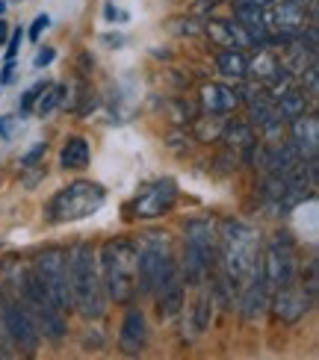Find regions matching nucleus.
<instances>
[{"label":"nucleus","mask_w":319,"mask_h":360,"mask_svg":"<svg viewBox=\"0 0 319 360\" xmlns=\"http://www.w3.org/2000/svg\"><path fill=\"white\" fill-rule=\"evenodd\" d=\"M225 27H227V36H231L234 48H254V41H251L249 30H246L242 21H225Z\"/></svg>","instance_id":"obj_26"},{"label":"nucleus","mask_w":319,"mask_h":360,"mask_svg":"<svg viewBox=\"0 0 319 360\" xmlns=\"http://www.w3.org/2000/svg\"><path fill=\"white\" fill-rule=\"evenodd\" d=\"M177 275L175 254L163 233H148L136 248V290L142 295L160 292Z\"/></svg>","instance_id":"obj_4"},{"label":"nucleus","mask_w":319,"mask_h":360,"mask_svg":"<svg viewBox=\"0 0 319 360\" xmlns=\"http://www.w3.org/2000/svg\"><path fill=\"white\" fill-rule=\"evenodd\" d=\"M21 41H24V30L21 27L12 30V36L6 39V59H15V53H18V48H21Z\"/></svg>","instance_id":"obj_32"},{"label":"nucleus","mask_w":319,"mask_h":360,"mask_svg":"<svg viewBox=\"0 0 319 360\" xmlns=\"http://www.w3.org/2000/svg\"><path fill=\"white\" fill-rule=\"evenodd\" d=\"M299 77H301V89H305V95L316 98L319 95V65H316V59L299 74Z\"/></svg>","instance_id":"obj_27"},{"label":"nucleus","mask_w":319,"mask_h":360,"mask_svg":"<svg viewBox=\"0 0 319 360\" xmlns=\"http://www.w3.org/2000/svg\"><path fill=\"white\" fill-rule=\"evenodd\" d=\"M68 283H71L74 310H77L86 322L101 319L106 310V292L101 283V269L95 260V251L89 245H77L68 254Z\"/></svg>","instance_id":"obj_2"},{"label":"nucleus","mask_w":319,"mask_h":360,"mask_svg":"<svg viewBox=\"0 0 319 360\" xmlns=\"http://www.w3.org/2000/svg\"><path fill=\"white\" fill-rule=\"evenodd\" d=\"M9 39V27H6V21L4 18H0V44H4Z\"/></svg>","instance_id":"obj_37"},{"label":"nucleus","mask_w":319,"mask_h":360,"mask_svg":"<svg viewBox=\"0 0 319 360\" xmlns=\"http://www.w3.org/2000/svg\"><path fill=\"white\" fill-rule=\"evenodd\" d=\"M216 65H219V71L225 74L227 80H246L249 77V59L242 56L239 48H225L216 56Z\"/></svg>","instance_id":"obj_19"},{"label":"nucleus","mask_w":319,"mask_h":360,"mask_svg":"<svg viewBox=\"0 0 319 360\" xmlns=\"http://www.w3.org/2000/svg\"><path fill=\"white\" fill-rule=\"evenodd\" d=\"M313 298L305 292V290H296V283L284 290H275V298H272V310H275V316L284 322V325H296L305 319V313L311 310Z\"/></svg>","instance_id":"obj_10"},{"label":"nucleus","mask_w":319,"mask_h":360,"mask_svg":"<svg viewBox=\"0 0 319 360\" xmlns=\"http://www.w3.org/2000/svg\"><path fill=\"white\" fill-rule=\"evenodd\" d=\"M54 56H56V51H54V48H42V51L36 53V63H33V65H36V68L51 65V63H54Z\"/></svg>","instance_id":"obj_35"},{"label":"nucleus","mask_w":319,"mask_h":360,"mask_svg":"<svg viewBox=\"0 0 319 360\" xmlns=\"http://www.w3.org/2000/svg\"><path fill=\"white\" fill-rule=\"evenodd\" d=\"M275 112L281 115V122H293V118L308 112V95L299 92V89H290L281 98H275Z\"/></svg>","instance_id":"obj_20"},{"label":"nucleus","mask_w":319,"mask_h":360,"mask_svg":"<svg viewBox=\"0 0 319 360\" xmlns=\"http://www.w3.org/2000/svg\"><path fill=\"white\" fill-rule=\"evenodd\" d=\"M261 275L269 290H284V287H290V283H296V257H293L290 236L275 233L269 251L261 260Z\"/></svg>","instance_id":"obj_7"},{"label":"nucleus","mask_w":319,"mask_h":360,"mask_svg":"<svg viewBox=\"0 0 319 360\" xmlns=\"http://www.w3.org/2000/svg\"><path fill=\"white\" fill-rule=\"evenodd\" d=\"M148 342V322L142 310H127L125 322H121V334H118V349L125 354H142Z\"/></svg>","instance_id":"obj_12"},{"label":"nucleus","mask_w":319,"mask_h":360,"mask_svg":"<svg viewBox=\"0 0 319 360\" xmlns=\"http://www.w3.org/2000/svg\"><path fill=\"white\" fill-rule=\"evenodd\" d=\"M106 201V192L101 184L92 180H77V184H68L65 189H59L54 198L48 201L44 210V219L48 221H77L98 213Z\"/></svg>","instance_id":"obj_5"},{"label":"nucleus","mask_w":319,"mask_h":360,"mask_svg":"<svg viewBox=\"0 0 319 360\" xmlns=\"http://www.w3.org/2000/svg\"><path fill=\"white\" fill-rule=\"evenodd\" d=\"M177 198V184L175 180H154V184H145L133 198V216L139 219H157L163 213H169L172 204Z\"/></svg>","instance_id":"obj_9"},{"label":"nucleus","mask_w":319,"mask_h":360,"mask_svg":"<svg viewBox=\"0 0 319 360\" xmlns=\"http://www.w3.org/2000/svg\"><path fill=\"white\" fill-rule=\"evenodd\" d=\"M207 4H213V0H207Z\"/></svg>","instance_id":"obj_41"},{"label":"nucleus","mask_w":319,"mask_h":360,"mask_svg":"<svg viewBox=\"0 0 319 360\" xmlns=\"http://www.w3.org/2000/svg\"><path fill=\"white\" fill-rule=\"evenodd\" d=\"M104 41H106V44H121L125 39H121V36H104Z\"/></svg>","instance_id":"obj_39"},{"label":"nucleus","mask_w":319,"mask_h":360,"mask_svg":"<svg viewBox=\"0 0 319 360\" xmlns=\"http://www.w3.org/2000/svg\"><path fill=\"white\" fill-rule=\"evenodd\" d=\"M63 95H65V86H59V83L44 86V92H42L39 101H36V112H39V115H51V112H56V107L63 103Z\"/></svg>","instance_id":"obj_23"},{"label":"nucleus","mask_w":319,"mask_h":360,"mask_svg":"<svg viewBox=\"0 0 319 360\" xmlns=\"http://www.w3.org/2000/svg\"><path fill=\"white\" fill-rule=\"evenodd\" d=\"M293 145L299 148V157L308 160V157H316V148H319V115L316 112H305L293 118Z\"/></svg>","instance_id":"obj_13"},{"label":"nucleus","mask_w":319,"mask_h":360,"mask_svg":"<svg viewBox=\"0 0 319 360\" xmlns=\"http://www.w3.org/2000/svg\"><path fill=\"white\" fill-rule=\"evenodd\" d=\"M219 257H222V275L239 290L261 269V239H257V231L246 221L227 219L219 231Z\"/></svg>","instance_id":"obj_1"},{"label":"nucleus","mask_w":319,"mask_h":360,"mask_svg":"<svg viewBox=\"0 0 319 360\" xmlns=\"http://www.w3.org/2000/svg\"><path fill=\"white\" fill-rule=\"evenodd\" d=\"M44 92V83H36V86H30L27 92L21 95V101H18V110H21V115H27L30 110L36 107V101H39V95Z\"/></svg>","instance_id":"obj_29"},{"label":"nucleus","mask_w":319,"mask_h":360,"mask_svg":"<svg viewBox=\"0 0 319 360\" xmlns=\"http://www.w3.org/2000/svg\"><path fill=\"white\" fill-rule=\"evenodd\" d=\"M272 24L278 30H293V33H299V30L308 27V9L296 4V0H281L275 6V15H272Z\"/></svg>","instance_id":"obj_17"},{"label":"nucleus","mask_w":319,"mask_h":360,"mask_svg":"<svg viewBox=\"0 0 319 360\" xmlns=\"http://www.w3.org/2000/svg\"><path fill=\"white\" fill-rule=\"evenodd\" d=\"M101 283L104 292L118 304L133 302L136 295V245L130 239H110L101 248Z\"/></svg>","instance_id":"obj_3"},{"label":"nucleus","mask_w":319,"mask_h":360,"mask_svg":"<svg viewBox=\"0 0 319 360\" xmlns=\"http://www.w3.org/2000/svg\"><path fill=\"white\" fill-rule=\"evenodd\" d=\"M42 174H44V172H42V169H39V172H36V174H30V177H27V180H24V184H27V186H30V189H33V186H36V180H39V177H42Z\"/></svg>","instance_id":"obj_38"},{"label":"nucleus","mask_w":319,"mask_h":360,"mask_svg":"<svg viewBox=\"0 0 319 360\" xmlns=\"http://www.w3.org/2000/svg\"><path fill=\"white\" fill-rule=\"evenodd\" d=\"M157 295H160V316H163V319L177 316L180 307H184V278L175 275Z\"/></svg>","instance_id":"obj_18"},{"label":"nucleus","mask_w":319,"mask_h":360,"mask_svg":"<svg viewBox=\"0 0 319 360\" xmlns=\"http://www.w3.org/2000/svg\"><path fill=\"white\" fill-rule=\"evenodd\" d=\"M222 122H219V115H204L199 124H195V133H199V139L204 142H213V139H222Z\"/></svg>","instance_id":"obj_25"},{"label":"nucleus","mask_w":319,"mask_h":360,"mask_svg":"<svg viewBox=\"0 0 319 360\" xmlns=\"http://www.w3.org/2000/svg\"><path fill=\"white\" fill-rule=\"evenodd\" d=\"M207 33L216 39L219 44H225V48H234V44H231V36H227L225 21H210V24H207Z\"/></svg>","instance_id":"obj_30"},{"label":"nucleus","mask_w":319,"mask_h":360,"mask_svg":"<svg viewBox=\"0 0 319 360\" xmlns=\"http://www.w3.org/2000/svg\"><path fill=\"white\" fill-rule=\"evenodd\" d=\"M169 30H172L175 36H199L204 27L195 21V18H175V21L169 24Z\"/></svg>","instance_id":"obj_28"},{"label":"nucleus","mask_w":319,"mask_h":360,"mask_svg":"<svg viewBox=\"0 0 319 360\" xmlns=\"http://www.w3.org/2000/svg\"><path fill=\"white\" fill-rule=\"evenodd\" d=\"M4 328H6L9 340L21 352L33 354L39 349V325H36V319L30 316V310L18 302V298H9V302H4Z\"/></svg>","instance_id":"obj_8"},{"label":"nucleus","mask_w":319,"mask_h":360,"mask_svg":"<svg viewBox=\"0 0 319 360\" xmlns=\"http://www.w3.org/2000/svg\"><path fill=\"white\" fill-rule=\"evenodd\" d=\"M44 157V145H36V148H30V151L21 157V166L24 169H33V166H39V160Z\"/></svg>","instance_id":"obj_33"},{"label":"nucleus","mask_w":319,"mask_h":360,"mask_svg":"<svg viewBox=\"0 0 319 360\" xmlns=\"http://www.w3.org/2000/svg\"><path fill=\"white\" fill-rule=\"evenodd\" d=\"M192 316H195V331H207L210 316H213V292H201L199 298H195Z\"/></svg>","instance_id":"obj_24"},{"label":"nucleus","mask_w":319,"mask_h":360,"mask_svg":"<svg viewBox=\"0 0 319 360\" xmlns=\"http://www.w3.org/2000/svg\"><path fill=\"white\" fill-rule=\"evenodd\" d=\"M51 27V15H39V18L33 21V24H30V30H27V36H30V41H39L42 39V33H44V30H48Z\"/></svg>","instance_id":"obj_31"},{"label":"nucleus","mask_w":319,"mask_h":360,"mask_svg":"<svg viewBox=\"0 0 319 360\" xmlns=\"http://www.w3.org/2000/svg\"><path fill=\"white\" fill-rule=\"evenodd\" d=\"M222 136H225L227 148H231L234 154H246L249 160L254 157L257 136H254L251 124H246V122H231V124H225V127H222Z\"/></svg>","instance_id":"obj_16"},{"label":"nucleus","mask_w":319,"mask_h":360,"mask_svg":"<svg viewBox=\"0 0 319 360\" xmlns=\"http://www.w3.org/2000/svg\"><path fill=\"white\" fill-rule=\"evenodd\" d=\"M184 239H187V248L204 251V254L216 257V231H213L210 219H189L184 224Z\"/></svg>","instance_id":"obj_15"},{"label":"nucleus","mask_w":319,"mask_h":360,"mask_svg":"<svg viewBox=\"0 0 319 360\" xmlns=\"http://www.w3.org/2000/svg\"><path fill=\"white\" fill-rule=\"evenodd\" d=\"M239 103V95L234 89H227L222 83H207L201 86V107H204V115H227L231 110H237Z\"/></svg>","instance_id":"obj_14"},{"label":"nucleus","mask_w":319,"mask_h":360,"mask_svg":"<svg viewBox=\"0 0 319 360\" xmlns=\"http://www.w3.org/2000/svg\"><path fill=\"white\" fill-rule=\"evenodd\" d=\"M104 15H106V21H113V24H115V21H127V12L115 9L113 4H106V6H104Z\"/></svg>","instance_id":"obj_36"},{"label":"nucleus","mask_w":319,"mask_h":360,"mask_svg":"<svg viewBox=\"0 0 319 360\" xmlns=\"http://www.w3.org/2000/svg\"><path fill=\"white\" fill-rule=\"evenodd\" d=\"M15 124H18V122H15L12 115H4V118H0V139H12Z\"/></svg>","instance_id":"obj_34"},{"label":"nucleus","mask_w":319,"mask_h":360,"mask_svg":"<svg viewBox=\"0 0 319 360\" xmlns=\"http://www.w3.org/2000/svg\"><path fill=\"white\" fill-rule=\"evenodd\" d=\"M36 275L42 281L48 298L59 310H74V298H71V283H68V257L63 251H42L36 257Z\"/></svg>","instance_id":"obj_6"},{"label":"nucleus","mask_w":319,"mask_h":360,"mask_svg":"<svg viewBox=\"0 0 319 360\" xmlns=\"http://www.w3.org/2000/svg\"><path fill=\"white\" fill-rule=\"evenodd\" d=\"M251 4H257V6H269V4H275V0H251Z\"/></svg>","instance_id":"obj_40"},{"label":"nucleus","mask_w":319,"mask_h":360,"mask_svg":"<svg viewBox=\"0 0 319 360\" xmlns=\"http://www.w3.org/2000/svg\"><path fill=\"white\" fill-rule=\"evenodd\" d=\"M242 292L237 295V304H239V310H242V316H246L249 322H254V319H261L263 316V310L269 307V287H266V281H263V275H261V269L242 283L239 287Z\"/></svg>","instance_id":"obj_11"},{"label":"nucleus","mask_w":319,"mask_h":360,"mask_svg":"<svg viewBox=\"0 0 319 360\" xmlns=\"http://www.w3.org/2000/svg\"><path fill=\"white\" fill-rule=\"evenodd\" d=\"M281 63L275 59V53L272 51H266V48H261L257 51V56L249 63V74H254V77H263V80H269L272 74H275V68H278Z\"/></svg>","instance_id":"obj_22"},{"label":"nucleus","mask_w":319,"mask_h":360,"mask_svg":"<svg viewBox=\"0 0 319 360\" xmlns=\"http://www.w3.org/2000/svg\"><path fill=\"white\" fill-rule=\"evenodd\" d=\"M59 160H63V169H86L89 160H92V151H89V142L83 136H74L65 142L63 154H59Z\"/></svg>","instance_id":"obj_21"}]
</instances>
